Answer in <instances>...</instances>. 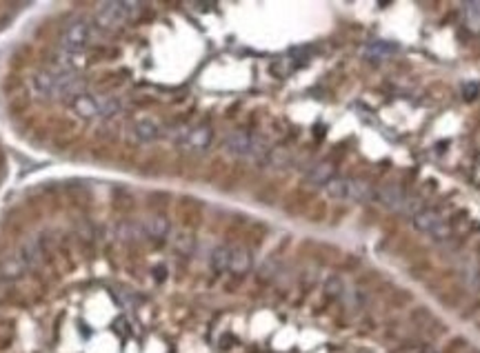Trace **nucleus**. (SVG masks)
Returning a JSON list of instances; mask_svg holds the SVG:
<instances>
[{
    "instance_id": "obj_11",
    "label": "nucleus",
    "mask_w": 480,
    "mask_h": 353,
    "mask_svg": "<svg viewBox=\"0 0 480 353\" xmlns=\"http://www.w3.org/2000/svg\"><path fill=\"white\" fill-rule=\"evenodd\" d=\"M462 18L472 32H480V3H464Z\"/></svg>"
},
{
    "instance_id": "obj_5",
    "label": "nucleus",
    "mask_w": 480,
    "mask_h": 353,
    "mask_svg": "<svg viewBox=\"0 0 480 353\" xmlns=\"http://www.w3.org/2000/svg\"><path fill=\"white\" fill-rule=\"evenodd\" d=\"M376 204H381V207L389 209V211H396V213H414L418 209V200L407 196L405 191H400L398 187H378L374 189V200Z\"/></svg>"
},
{
    "instance_id": "obj_2",
    "label": "nucleus",
    "mask_w": 480,
    "mask_h": 353,
    "mask_svg": "<svg viewBox=\"0 0 480 353\" xmlns=\"http://www.w3.org/2000/svg\"><path fill=\"white\" fill-rule=\"evenodd\" d=\"M374 189L371 185L356 180V178H333L325 185V191L331 198L338 200H349V202H371L374 200Z\"/></svg>"
},
{
    "instance_id": "obj_10",
    "label": "nucleus",
    "mask_w": 480,
    "mask_h": 353,
    "mask_svg": "<svg viewBox=\"0 0 480 353\" xmlns=\"http://www.w3.org/2000/svg\"><path fill=\"white\" fill-rule=\"evenodd\" d=\"M160 134H163V129H160V125L156 120H152V118H142V120H138L134 125V136L140 140V142H152L156 140Z\"/></svg>"
},
{
    "instance_id": "obj_12",
    "label": "nucleus",
    "mask_w": 480,
    "mask_h": 353,
    "mask_svg": "<svg viewBox=\"0 0 480 353\" xmlns=\"http://www.w3.org/2000/svg\"><path fill=\"white\" fill-rule=\"evenodd\" d=\"M307 178L312 182H318V185H327L331 178H333V169L329 165H314L309 171H307Z\"/></svg>"
},
{
    "instance_id": "obj_8",
    "label": "nucleus",
    "mask_w": 480,
    "mask_h": 353,
    "mask_svg": "<svg viewBox=\"0 0 480 353\" xmlns=\"http://www.w3.org/2000/svg\"><path fill=\"white\" fill-rule=\"evenodd\" d=\"M214 267L218 269H227V271H245L250 269L252 258L250 254L240 247H218L211 254Z\"/></svg>"
},
{
    "instance_id": "obj_3",
    "label": "nucleus",
    "mask_w": 480,
    "mask_h": 353,
    "mask_svg": "<svg viewBox=\"0 0 480 353\" xmlns=\"http://www.w3.org/2000/svg\"><path fill=\"white\" fill-rule=\"evenodd\" d=\"M96 34L98 27L94 25V20L87 18L71 20L63 32V54H78L87 49L96 40Z\"/></svg>"
},
{
    "instance_id": "obj_7",
    "label": "nucleus",
    "mask_w": 480,
    "mask_h": 353,
    "mask_svg": "<svg viewBox=\"0 0 480 353\" xmlns=\"http://www.w3.org/2000/svg\"><path fill=\"white\" fill-rule=\"evenodd\" d=\"M169 138L176 144L189 147V149H205V147L211 144V129L178 125V127L169 129Z\"/></svg>"
},
{
    "instance_id": "obj_6",
    "label": "nucleus",
    "mask_w": 480,
    "mask_h": 353,
    "mask_svg": "<svg viewBox=\"0 0 480 353\" xmlns=\"http://www.w3.org/2000/svg\"><path fill=\"white\" fill-rule=\"evenodd\" d=\"M136 9H138V5H134V3H105L98 9L94 25L98 27V32L100 29H107L109 32V29L125 25L129 18L134 16Z\"/></svg>"
},
{
    "instance_id": "obj_1",
    "label": "nucleus",
    "mask_w": 480,
    "mask_h": 353,
    "mask_svg": "<svg viewBox=\"0 0 480 353\" xmlns=\"http://www.w3.org/2000/svg\"><path fill=\"white\" fill-rule=\"evenodd\" d=\"M225 149L238 158L247 160H263L269 158V147L263 138L247 134V131H234L225 138Z\"/></svg>"
},
{
    "instance_id": "obj_9",
    "label": "nucleus",
    "mask_w": 480,
    "mask_h": 353,
    "mask_svg": "<svg viewBox=\"0 0 480 353\" xmlns=\"http://www.w3.org/2000/svg\"><path fill=\"white\" fill-rule=\"evenodd\" d=\"M412 220H414V225L418 231H423L427 235H431V238L436 240H445L447 235H449V227L445 220L431 211V209H425V207H418L414 213H412Z\"/></svg>"
},
{
    "instance_id": "obj_4",
    "label": "nucleus",
    "mask_w": 480,
    "mask_h": 353,
    "mask_svg": "<svg viewBox=\"0 0 480 353\" xmlns=\"http://www.w3.org/2000/svg\"><path fill=\"white\" fill-rule=\"evenodd\" d=\"M74 111L90 120V118H111L121 111V102L109 96H78L74 100Z\"/></svg>"
}]
</instances>
